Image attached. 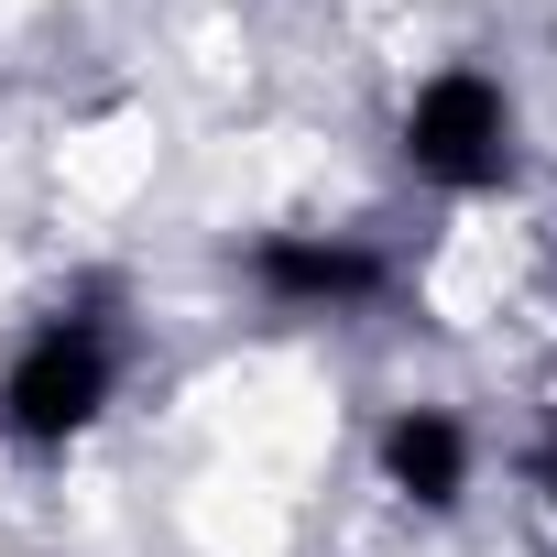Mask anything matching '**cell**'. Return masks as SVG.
<instances>
[{
  "label": "cell",
  "instance_id": "5",
  "mask_svg": "<svg viewBox=\"0 0 557 557\" xmlns=\"http://www.w3.org/2000/svg\"><path fill=\"white\" fill-rule=\"evenodd\" d=\"M535 481H546V503H557V448H535Z\"/></svg>",
  "mask_w": 557,
  "mask_h": 557
},
{
  "label": "cell",
  "instance_id": "1",
  "mask_svg": "<svg viewBox=\"0 0 557 557\" xmlns=\"http://www.w3.org/2000/svg\"><path fill=\"white\" fill-rule=\"evenodd\" d=\"M121 372H132V339H121L110 296L45 307V318L12 339V361H0V448L66 459V448L121 405Z\"/></svg>",
  "mask_w": 557,
  "mask_h": 557
},
{
  "label": "cell",
  "instance_id": "3",
  "mask_svg": "<svg viewBox=\"0 0 557 557\" xmlns=\"http://www.w3.org/2000/svg\"><path fill=\"white\" fill-rule=\"evenodd\" d=\"M240 285L273 307V318H350L394 285V262L361 240V230H262L240 251Z\"/></svg>",
  "mask_w": 557,
  "mask_h": 557
},
{
  "label": "cell",
  "instance_id": "4",
  "mask_svg": "<svg viewBox=\"0 0 557 557\" xmlns=\"http://www.w3.org/2000/svg\"><path fill=\"white\" fill-rule=\"evenodd\" d=\"M372 470L405 513H459L470 481H481V437H470L459 405H394L372 426Z\"/></svg>",
  "mask_w": 557,
  "mask_h": 557
},
{
  "label": "cell",
  "instance_id": "2",
  "mask_svg": "<svg viewBox=\"0 0 557 557\" xmlns=\"http://www.w3.org/2000/svg\"><path fill=\"white\" fill-rule=\"evenodd\" d=\"M394 153H405V175L416 186H437V197H492V186H513V164H524V110H513V88L492 77V66H437V77H416V99H405V121H394Z\"/></svg>",
  "mask_w": 557,
  "mask_h": 557
}]
</instances>
